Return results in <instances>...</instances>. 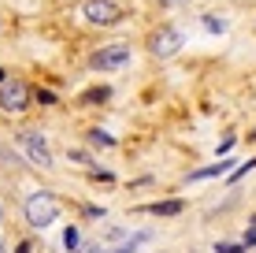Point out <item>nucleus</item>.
Listing matches in <instances>:
<instances>
[{
  "label": "nucleus",
  "instance_id": "11",
  "mask_svg": "<svg viewBox=\"0 0 256 253\" xmlns=\"http://www.w3.org/2000/svg\"><path fill=\"white\" fill-rule=\"evenodd\" d=\"M108 97H112L108 86H100V90H90V93H86V101H93V104H96V101H108Z\"/></svg>",
  "mask_w": 256,
  "mask_h": 253
},
{
  "label": "nucleus",
  "instance_id": "1",
  "mask_svg": "<svg viewBox=\"0 0 256 253\" xmlns=\"http://www.w3.org/2000/svg\"><path fill=\"white\" fill-rule=\"evenodd\" d=\"M56 216H60V201H56L52 194H34V197H26V223H30V227L45 231L48 223H56Z\"/></svg>",
  "mask_w": 256,
  "mask_h": 253
},
{
  "label": "nucleus",
  "instance_id": "7",
  "mask_svg": "<svg viewBox=\"0 0 256 253\" xmlns=\"http://www.w3.org/2000/svg\"><path fill=\"white\" fill-rule=\"evenodd\" d=\"M230 164H212V168H200V171H190V182H200V179H216L219 171H226Z\"/></svg>",
  "mask_w": 256,
  "mask_h": 253
},
{
  "label": "nucleus",
  "instance_id": "2",
  "mask_svg": "<svg viewBox=\"0 0 256 253\" xmlns=\"http://www.w3.org/2000/svg\"><path fill=\"white\" fill-rule=\"evenodd\" d=\"M30 86L22 82V78H4L0 82V108L8 112V116H22L26 108H30Z\"/></svg>",
  "mask_w": 256,
  "mask_h": 253
},
{
  "label": "nucleus",
  "instance_id": "15",
  "mask_svg": "<svg viewBox=\"0 0 256 253\" xmlns=\"http://www.w3.org/2000/svg\"><path fill=\"white\" fill-rule=\"evenodd\" d=\"M160 8H178V4H186V0H156Z\"/></svg>",
  "mask_w": 256,
  "mask_h": 253
},
{
  "label": "nucleus",
  "instance_id": "5",
  "mask_svg": "<svg viewBox=\"0 0 256 253\" xmlns=\"http://www.w3.org/2000/svg\"><path fill=\"white\" fill-rule=\"evenodd\" d=\"M82 15L90 19L93 26H116V23H122V8L116 4V0H86L82 4Z\"/></svg>",
  "mask_w": 256,
  "mask_h": 253
},
{
  "label": "nucleus",
  "instance_id": "3",
  "mask_svg": "<svg viewBox=\"0 0 256 253\" xmlns=\"http://www.w3.org/2000/svg\"><path fill=\"white\" fill-rule=\"evenodd\" d=\"M134 64V49L130 45H104L90 56V67L93 71H122V67Z\"/></svg>",
  "mask_w": 256,
  "mask_h": 253
},
{
  "label": "nucleus",
  "instance_id": "12",
  "mask_svg": "<svg viewBox=\"0 0 256 253\" xmlns=\"http://www.w3.org/2000/svg\"><path fill=\"white\" fill-rule=\"evenodd\" d=\"M204 26H208L212 34H223V30H226V23H223V19H216V15H204Z\"/></svg>",
  "mask_w": 256,
  "mask_h": 253
},
{
  "label": "nucleus",
  "instance_id": "13",
  "mask_svg": "<svg viewBox=\"0 0 256 253\" xmlns=\"http://www.w3.org/2000/svg\"><path fill=\"white\" fill-rule=\"evenodd\" d=\"M30 97H34V101H41V104H56V93H52V90H34Z\"/></svg>",
  "mask_w": 256,
  "mask_h": 253
},
{
  "label": "nucleus",
  "instance_id": "17",
  "mask_svg": "<svg viewBox=\"0 0 256 253\" xmlns=\"http://www.w3.org/2000/svg\"><path fill=\"white\" fill-rule=\"evenodd\" d=\"M4 78H8V71H4V67H0V82H4Z\"/></svg>",
  "mask_w": 256,
  "mask_h": 253
},
{
  "label": "nucleus",
  "instance_id": "16",
  "mask_svg": "<svg viewBox=\"0 0 256 253\" xmlns=\"http://www.w3.org/2000/svg\"><path fill=\"white\" fill-rule=\"evenodd\" d=\"M245 246H256V227H252L249 234H245Z\"/></svg>",
  "mask_w": 256,
  "mask_h": 253
},
{
  "label": "nucleus",
  "instance_id": "8",
  "mask_svg": "<svg viewBox=\"0 0 256 253\" xmlns=\"http://www.w3.org/2000/svg\"><path fill=\"white\" fill-rule=\"evenodd\" d=\"M148 212H152V216H178V212H182V201H164V205H152Z\"/></svg>",
  "mask_w": 256,
  "mask_h": 253
},
{
  "label": "nucleus",
  "instance_id": "6",
  "mask_svg": "<svg viewBox=\"0 0 256 253\" xmlns=\"http://www.w3.org/2000/svg\"><path fill=\"white\" fill-rule=\"evenodd\" d=\"M19 145L26 149V156H30L38 168H52V153H48V142H45V134H38V130H22L19 134Z\"/></svg>",
  "mask_w": 256,
  "mask_h": 253
},
{
  "label": "nucleus",
  "instance_id": "4",
  "mask_svg": "<svg viewBox=\"0 0 256 253\" xmlns=\"http://www.w3.org/2000/svg\"><path fill=\"white\" fill-rule=\"evenodd\" d=\"M182 41H186V34H182L178 26H160V30L148 34V52H152L156 60H167V56H174V52L182 49Z\"/></svg>",
  "mask_w": 256,
  "mask_h": 253
},
{
  "label": "nucleus",
  "instance_id": "10",
  "mask_svg": "<svg viewBox=\"0 0 256 253\" xmlns=\"http://www.w3.org/2000/svg\"><path fill=\"white\" fill-rule=\"evenodd\" d=\"M90 142H96V145H116V138L104 134V130H90Z\"/></svg>",
  "mask_w": 256,
  "mask_h": 253
},
{
  "label": "nucleus",
  "instance_id": "14",
  "mask_svg": "<svg viewBox=\"0 0 256 253\" xmlns=\"http://www.w3.org/2000/svg\"><path fill=\"white\" fill-rule=\"evenodd\" d=\"M74 253H108V246H100V242H90V246H78Z\"/></svg>",
  "mask_w": 256,
  "mask_h": 253
},
{
  "label": "nucleus",
  "instance_id": "9",
  "mask_svg": "<svg viewBox=\"0 0 256 253\" xmlns=\"http://www.w3.org/2000/svg\"><path fill=\"white\" fill-rule=\"evenodd\" d=\"M64 246H67V249H78V246H82V238H78V227H67V231H64Z\"/></svg>",
  "mask_w": 256,
  "mask_h": 253
}]
</instances>
